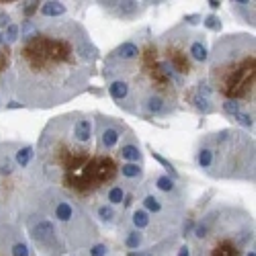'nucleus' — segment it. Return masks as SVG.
Returning a JSON list of instances; mask_svg holds the SVG:
<instances>
[{
  "label": "nucleus",
  "instance_id": "nucleus-20",
  "mask_svg": "<svg viewBox=\"0 0 256 256\" xmlns=\"http://www.w3.org/2000/svg\"><path fill=\"white\" fill-rule=\"evenodd\" d=\"M146 178V166L144 164H121L119 168V182L130 188H138Z\"/></svg>",
  "mask_w": 256,
  "mask_h": 256
},
{
  "label": "nucleus",
  "instance_id": "nucleus-6",
  "mask_svg": "<svg viewBox=\"0 0 256 256\" xmlns=\"http://www.w3.org/2000/svg\"><path fill=\"white\" fill-rule=\"evenodd\" d=\"M193 256H244L254 248V218L240 203L213 201L186 240Z\"/></svg>",
  "mask_w": 256,
  "mask_h": 256
},
{
  "label": "nucleus",
  "instance_id": "nucleus-7",
  "mask_svg": "<svg viewBox=\"0 0 256 256\" xmlns=\"http://www.w3.org/2000/svg\"><path fill=\"white\" fill-rule=\"evenodd\" d=\"M193 162L199 172L213 180L248 182L256 180V142L244 130L226 127L197 140Z\"/></svg>",
  "mask_w": 256,
  "mask_h": 256
},
{
  "label": "nucleus",
  "instance_id": "nucleus-16",
  "mask_svg": "<svg viewBox=\"0 0 256 256\" xmlns=\"http://www.w3.org/2000/svg\"><path fill=\"white\" fill-rule=\"evenodd\" d=\"M220 113H224L230 121H234L236 125L244 127L246 132H254V111L246 109V106L238 104V102H230V100H220Z\"/></svg>",
  "mask_w": 256,
  "mask_h": 256
},
{
  "label": "nucleus",
  "instance_id": "nucleus-9",
  "mask_svg": "<svg viewBox=\"0 0 256 256\" xmlns=\"http://www.w3.org/2000/svg\"><path fill=\"white\" fill-rule=\"evenodd\" d=\"M193 29L184 27L182 23L164 31L160 37H156V46H158V54L160 60L164 64V68L168 70L170 78L176 84V88L180 90V94L193 86L195 82H199L201 78L207 76V70L197 68L188 58V39Z\"/></svg>",
  "mask_w": 256,
  "mask_h": 256
},
{
  "label": "nucleus",
  "instance_id": "nucleus-2",
  "mask_svg": "<svg viewBox=\"0 0 256 256\" xmlns=\"http://www.w3.org/2000/svg\"><path fill=\"white\" fill-rule=\"evenodd\" d=\"M37 166L46 182L88 213L119 182L117 154L100 152L94 144L92 113L72 111L50 119L35 146Z\"/></svg>",
  "mask_w": 256,
  "mask_h": 256
},
{
  "label": "nucleus",
  "instance_id": "nucleus-11",
  "mask_svg": "<svg viewBox=\"0 0 256 256\" xmlns=\"http://www.w3.org/2000/svg\"><path fill=\"white\" fill-rule=\"evenodd\" d=\"M92 121H94V144L100 152L106 154H117V148L121 146V142L134 132L123 119L104 115L98 111L92 113Z\"/></svg>",
  "mask_w": 256,
  "mask_h": 256
},
{
  "label": "nucleus",
  "instance_id": "nucleus-18",
  "mask_svg": "<svg viewBox=\"0 0 256 256\" xmlns=\"http://www.w3.org/2000/svg\"><path fill=\"white\" fill-rule=\"evenodd\" d=\"M188 58L195 64L197 68L207 70V62H209V44H207V35L193 31L188 39Z\"/></svg>",
  "mask_w": 256,
  "mask_h": 256
},
{
  "label": "nucleus",
  "instance_id": "nucleus-26",
  "mask_svg": "<svg viewBox=\"0 0 256 256\" xmlns=\"http://www.w3.org/2000/svg\"><path fill=\"white\" fill-rule=\"evenodd\" d=\"M201 23H203V14H186L182 18V25L188 27V29H193V27H197Z\"/></svg>",
  "mask_w": 256,
  "mask_h": 256
},
{
  "label": "nucleus",
  "instance_id": "nucleus-25",
  "mask_svg": "<svg viewBox=\"0 0 256 256\" xmlns=\"http://www.w3.org/2000/svg\"><path fill=\"white\" fill-rule=\"evenodd\" d=\"M203 27L211 33H220L224 29V23L218 14H207V16H203Z\"/></svg>",
  "mask_w": 256,
  "mask_h": 256
},
{
  "label": "nucleus",
  "instance_id": "nucleus-27",
  "mask_svg": "<svg viewBox=\"0 0 256 256\" xmlns=\"http://www.w3.org/2000/svg\"><path fill=\"white\" fill-rule=\"evenodd\" d=\"M176 256H193V250H190V246H188V244H182V246H178Z\"/></svg>",
  "mask_w": 256,
  "mask_h": 256
},
{
  "label": "nucleus",
  "instance_id": "nucleus-30",
  "mask_svg": "<svg viewBox=\"0 0 256 256\" xmlns=\"http://www.w3.org/2000/svg\"><path fill=\"white\" fill-rule=\"evenodd\" d=\"M68 256H86V254H84V250H80V252H72V254H68ZM117 256H125L123 252H119Z\"/></svg>",
  "mask_w": 256,
  "mask_h": 256
},
{
  "label": "nucleus",
  "instance_id": "nucleus-4",
  "mask_svg": "<svg viewBox=\"0 0 256 256\" xmlns=\"http://www.w3.org/2000/svg\"><path fill=\"white\" fill-rule=\"evenodd\" d=\"M207 80L220 100L256 109V39L250 33L218 37L209 50Z\"/></svg>",
  "mask_w": 256,
  "mask_h": 256
},
{
  "label": "nucleus",
  "instance_id": "nucleus-3",
  "mask_svg": "<svg viewBox=\"0 0 256 256\" xmlns=\"http://www.w3.org/2000/svg\"><path fill=\"white\" fill-rule=\"evenodd\" d=\"M136 35L140 41V54L136 58H104L100 76L106 92L121 111L138 119H170L180 111V90L164 68L150 27H144Z\"/></svg>",
  "mask_w": 256,
  "mask_h": 256
},
{
  "label": "nucleus",
  "instance_id": "nucleus-1",
  "mask_svg": "<svg viewBox=\"0 0 256 256\" xmlns=\"http://www.w3.org/2000/svg\"><path fill=\"white\" fill-rule=\"evenodd\" d=\"M98 60L100 52L80 20L37 18L35 31L12 48L14 100L37 111L72 102L90 90Z\"/></svg>",
  "mask_w": 256,
  "mask_h": 256
},
{
  "label": "nucleus",
  "instance_id": "nucleus-5",
  "mask_svg": "<svg viewBox=\"0 0 256 256\" xmlns=\"http://www.w3.org/2000/svg\"><path fill=\"white\" fill-rule=\"evenodd\" d=\"M48 186L31 142H0V209L4 224L23 228Z\"/></svg>",
  "mask_w": 256,
  "mask_h": 256
},
{
  "label": "nucleus",
  "instance_id": "nucleus-8",
  "mask_svg": "<svg viewBox=\"0 0 256 256\" xmlns=\"http://www.w3.org/2000/svg\"><path fill=\"white\" fill-rule=\"evenodd\" d=\"M39 207L44 209L64 232L70 254L86 250L90 244L100 240V228L96 226L90 213L86 209H82L78 203H74L70 197L60 193L58 188L48 186L46 193L41 195Z\"/></svg>",
  "mask_w": 256,
  "mask_h": 256
},
{
  "label": "nucleus",
  "instance_id": "nucleus-19",
  "mask_svg": "<svg viewBox=\"0 0 256 256\" xmlns=\"http://www.w3.org/2000/svg\"><path fill=\"white\" fill-rule=\"evenodd\" d=\"M90 216H92V220L96 222V226L100 228H117L119 224H121V220H123V209H117V207H113V205H109V203H98L92 211H90Z\"/></svg>",
  "mask_w": 256,
  "mask_h": 256
},
{
  "label": "nucleus",
  "instance_id": "nucleus-14",
  "mask_svg": "<svg viewBox=\"0 0 256 256\" xmlns=\"http://www.w3.org/2000/svg\"><path fill=\"white\" fill-rule=\"evenodd\" d=\"M10 100H14L12 48L4 44V35L0 31V113L6 109Z\"/></svg>",
  "mask_w": 256,
  "mask_h": 256
},
{
  "label": "nucleus",
  "instance_id": "nucleus-13",
  "mask_svg": "<svg viewBox=\"0 0 256 256\" xmlns=\"http://www.w3.org/2000/svg\"><path fill=\"white\" fill-rule=\"evenodd\" d=\"M0 256H37L25 232L14 224H0Z\"/></svg>",
  "mask_w": 256,
  "mask_h": 256
},
{
  "label": "nucleus",
  "instance_id": "nucleus-23",
  "mask_svg": "<svg viewBox=\"0 0 256 256\" xmlns=\"http://www.w3.org/2000/svg\"><path fill=\"white\" fill-rule=\"evenodd\" d=\"M4 35V44L8 48H14L18 44V39H20V27H18V20H12V23L2 31Z\"/></svg>",
  "mask_w": 256,
  "mask_h": 256
},
{
  "label": "nucleus",
  "instance_id": "nucleus-10",
  "mask_svg": "<svg viewBox=\"0 0 256 256\" xmlns=\"http://www.w3.org/2000/svg\"><path fill=\"white\" fill-rule=\"evenodd\" d=\"M23 232L37 256H68L70 254L64 232L39 205L25 220Z\"/></svg>",
  "mask_w": 256,
  "mask_h": 256
},
{
  "label": "nucleus",
  "instance_id": "nucleus-29",
  "mask_svg": "<svg viewBox=\"0 0 256 256\" xmlns=\"http://www.w3.org/2000/svg\"><path fill=\"white\" fill-rule=\"evenodd\" d=\"M207 4H209V8H211V10H218V8L222 6L220 2H216V0H211V2H207Z\"/></svg>",
  "mask_w": 256,
  "mask_h": 256
},
{
  "label": "nucleus",
  "instance_id": "nucleus-22",
  "mask_svg": "<svg viewBox=\"0 0 256 256\" xmlns=\"http://www.w3.org/2000/svg\"><path fill=\"white\" fill-rule=\"evenodd\" d=\"M230 10L234 16H238L244 25H248V27L256 25L254 2H250V0H234V2H230Z\"/></svg>",
  "mask_w": 256,
  "mask_h": 256
},
{
  "label": "nucleus",
  "instance_id": "nucleus-24",
  "mask_svg": "<svg viewBox=\"0 0 256 256\" xmlns=\"http://www.w3.org/2000/svg\"><path fill=\"white\" fill-rule=\"evenodd\" d=\"M152 156H154V158H156V160H158V162L164 166V170H166V174H168V176H172L174 180H182L180 172H178V170L174 168V164H172V162H168V160H166L164 156H160L158 152H152Z\"/></svg>",
  "mask_w": 256,
  "mask_h": 256
},
{
  "label": "nucleus",
  "instance_id": "nucleus-17",
  "mask_svg": "<svg viewBox=\"0 0 256 256\" xmlns=\"http://www.w3.org/2000/svg\"><path fill=\"white\" fill-rule=\"evenodd\" d=\"M117 158L121 164H144V150L136 132H132L121 142V146L117 148Z\"/></svg>",
  "mask_w": 256,
  "mask_h": 256
},
{
  "label": "nucleus",
  "instance_id": "nucleus-15",
  "mask_svg": "<svg viewBox=\"0 0 256 256\" xmlns=\"http://www.w3.org/2000/svg\"><path fill=\"white\" fill-rule=\"evenodd\" d=\"M98 6L117 20L134 23L140 16H144L150 2H138V0H104V2H98Z\"/></svg>",
  "mask_w": 256,
  "mask_h": 256
},
{
  "label": "nucleus",
  "instance_id": "nucleus-28",
  "mask_svg": "<svg viewBox=\"0 0 256 256\" xmlns=\"http://www.w3.org/2000/svg\"><path fill=\"white\" fill-rule=\"evenodd\" d=\"M125 256H154V252L150 248H144V250H138V252H125Z\"/></svg>",
  "mask_w": 256,
  "mask_h": 256
},
{
  "label": "nucleus",
  "instance_id": "nucleus-21",
  "mask_svg": "<svg viewBox=\"0 0 256 256\" xmlns=\"http://www.w3.org/2000/svg\"><path fill=\"white\" fill-rule=\"evenodd\" d=\"M70 16V6L68 2H41L37 10V18H46V20H58V18H68Z\"/></svg>",
  "mask_w": 256,
  "mask_h": 256
},
{
  "label": "nucleus",
  "instance_id": "nucleus-12",
  "mask_svg": "<svg viewBox=\"0 0 256 256\" xmlns=\"http://www.w3.org/2000/svg\"><path fill=\"white\" fill-rule=\"evenodd\" d=\"M180 109H188L199 115H213L220 113V98L209 86L207 76L195 82L193 86H188L180 94Z\"/></svg>",
  "mask_w": 256,
  "mask_h": 256
}]
</instances>
